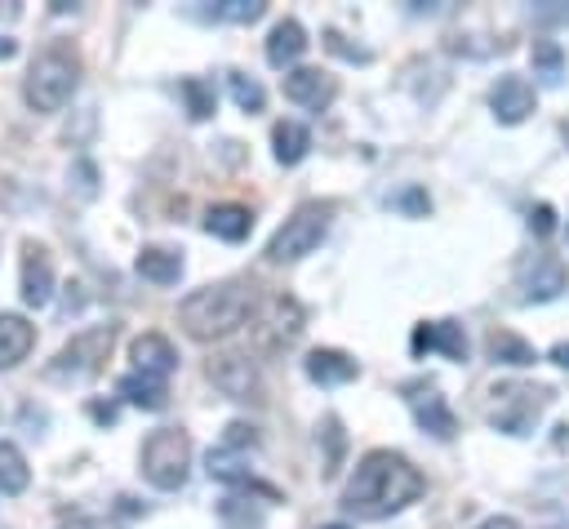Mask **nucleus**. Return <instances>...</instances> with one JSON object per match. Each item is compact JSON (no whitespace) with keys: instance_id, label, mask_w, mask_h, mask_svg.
<instances>
[{"instance_id":"1","label":"nucleus","mask_w":569,"mask_h":529,"mask_svg":"<svg viewBox=\"0 0 569 529\" xmlns=\"http://www.w3.org/2000/svg\"><path fill=\"white\" fill-rule=\"evenodd\" d=\"M422 489H427V480L405 453L369 449L342 485V511L356 516V520H382V516L405 511L409 502H418Z\"/></svg>"},{"instance_id":"2","label":"nucleus","mask_w":569,"mask_h":529,"mask_svg":"<svg viewBox=\"0 0 569 529\" xmlns=\"http://www.w3.org/2000/svg\"><path fill=\"white\" fill-rule=\"evenodd\" d=\"M258 316V289L249 280H213L178 302V325L196 342H218Z\"/></svg>"},{"instance_id":"3","label":"nucleus","mask_w":569,"mask_h":529,"mask_svg":"<svg viewBox=\"0 0 569 529\" xmlns=\"http://www.w3.org/2000/svg\"><path fill=\"white\" fill-rule=\"evenodd\" d=\"M76 84H80V58H76V49L49 44V49H40L31 58L27 80H22V98H27L31 111L53 116V111H62L71 102Z\"/></svg>"},{"instance_id":"4","label":"nucleus","mask_w":569,"mask_h":529,"mask_svg":"<svg viewBox=\"0 0 569 529\" xmlns=\"http://www.w3.org/2000/svg\"><path fill=\"white\" fill-rule=\"evenodd\" d=\"M142 480L151 489H182L187 485V467H191V436L182 427H156L147 440H142Z\"/></svg>"},{"instance_id":"5","label":"nucleus","mask_w":569,"mask_h":529,"mask_svg":"<svg viewBox=\"0 0 569 529\" xmlns=\"http://www.w3.org/2000/svg\"><path fill=\"white\" fill-rule=\"evenodd\" d=\"M329 213H333L329 204H302V209H293L276 227V236L267 240V258L271 262H298V258L316 253L320 240L329 236Z\"/></svg>"},{"instance_id":"6","label":"nucleus","mask_w":569,"mask_h":529,"mask_svg":"<svg viewBox=\"0 0 569 529\" xmlns=\"http://www.w3.org/2000/svg\"><path fill=\"white\" fill-rule=\"evenodd\" d=\"M116 342V325H89L80 333H71V342L58 347V356L49 360V378H93L102 369V360L111 356Z\"/></svg>"},{"instance_id":"7","label":"nucleus","mask_w":569,"mask_h":529,"mask_svg":"<svg viewBox=\"0 0 569 529\" xmlns=\"http://www.w3.org/2000/svg\"><path fill=\"white\" fill-rule=\"evenodd\" d=\"M547 387H520V382H507V387H493V409H489V422L507 436H529L547 409Z\"/></svg>"},{"instance_id":"8","label":"nucleus","mask_w":569,"mask_h":529,"mask_svg":"<svg viewBox=\"0 0 569 529\" xmlns=\"http://www.w3.org/2000/svg\"><path fill=\"white\" fill-rule=\"evenodd\" d=\"M520 289H525V302H551L569 289V267L551 253H538L533 262L520 267Z\"/></svg>"},{"instance_id":"9","label":"nucleus","mask_w":569,"mask_h":529,"mask_svg":"<svg viewBox=\"0 0 569 529\" xmlns=\"http://www.w3.org/2000/svg\"><path fill=\"white\" fill-rule=\"evenodd\" d=\"M333 93H338V80L329 71H320V67H302L298 62L293 71H284V98L298 102V107H307V111L329 107Z\"/></svg>"},{"instance_id":"10","label":"nucleus","mask_w":569,"mask_h":529,"mask_svg":"<svg viewBox=\"0 0 569 529\" xmlns=\"http://www.w3.org/2000/svg\"><path fill=\"white\" fill-rule=\"evenodd\" d=\"M489 107H493L498 124H520L538 107V93L525 76H498V84L489 89Z\"/></svg>"},{"instance_id":"11","label":"nucleus","mask_w":569,"mask_h":529,"mask_svg":"<svg viewBox=\"0 0 569 529\" xmlns=\"http://www.w3.org/2000/svg\"><path fill=\"white\" fill-rule=\"evenodd\" d=\"M18 289H22L27 307H44L53 298V258L36 240L22 244V280H18Z\"/></svg>"},{"instance_id":"12","label":"nucleus","mask_w":569,"mask_h":529,"mask_svg":"<svg viewBox=\"0 0 569 529\" xmlns=\"http://www.w3.org/2000/svg\"><path fill=\"white\" fill-rule=\"evenodd\" d=\"M209 378H213V387H218L222 396H231V400H249V396L258 391V369H253V360L240 356V351L213 356V360H209Z\"/></svg>"},{"instance_id":"13","label":"nucleus","mask_w":569,"mask_h":529,"mask_svg":"<svg viewBox=\"0 0 569 529\" xmlns=\"http://www.w3.org/2000/svg\"><path fill=\"white\" fill-rule=\"evenodd\" d=\"M302 333V307L293 298H271L262 307V320H258V338L262 347H284Z\"/></svg>"},{"instance_id":"14","label":"nucleus","mask_w":569,"mask_h":529,"mask_svg":"<svg viewBox=\"0 0 569 529\" xmlns=\"http://www.w3.org/2000/svg\"><path fill=\"white\" fill-rule=\"evenodd\" d=\"M409 347H413V356H422V351H440V356H449V360H467V333H462L458 320H431V325H418L413 338H409Z\"/></svg>"},{"instance_id":"15","label":"nucleus","mask_w":569,"mask_h":529,"mask_svg":"<svg viewBox=\"0 0 569 529\" xmlns=\"http://www.w3.org/2000/svg\"><path fill=\"white\" fill-rule=\"evenodd\" d=\"M129 360H133V373H147V378H160V382L178 369V351H173V342H169L164 333H142V338H133Z\"/></svg>"},{"instance_id":"16","label":"nucleus","mask_w":569,"mask_h":529,"mask_svg":"<svg viewBox=\"0 0 569 529\" xmlns=\"http://www.w3.org/2000/svg\"><path fill=\"white\" fill-rule=\"evenodd\" d=\"M307 27L298 22V18H280L276 27H271V36H267V62L271 67H280V71H293L298 67V58L307 53Z\"/></svg>"},{"instance_id":"17","label":"nucleus","mask_w":569,"mask_h":529,"mask_svg":"<svg viewBox=\"0 0 569 529\" xmlns=\"http://www.w3.org/2000/svg\"><path fill=\"white\" fill-rule=\"evenodd\" d=\"M31 347H36V325L18 311H0V369L22 365Z\"/></svg>"},{"instance_id":"18","label":"nucleus","mask_w":569,"mask_h":529,"mask_svg":"<svg viewBox=\"0 0 569 529\" xmlns=\"http://www.w3.org/2000/svg\"><path fill=\"white\" fill-rule=\"evenodd\" d=\"M356 373H360V365H356L347 351H338V347H316V351L307 356V378L320 382V387H342V382H351Z\"/></svg>"},{"instance_id":"19","label":"nucleus","mask_w":569,"mask_h":529,"mask_svg":"<svg viewBox=\"0 0 569 529\" xmlns=\"http://www.w3.org/2000/svg\"><path fill=\"white\" fill-rule=\"evenodd\" d=\"M138 276L151 280V285H178L182 276V253L178 249H164V244H147L138 258H133Z\"/></svg>"},{"instance_id":"20","label":"nucleus","mask_w":569,"mask_h":529,"mask_svg":"<svg viewBox=\"0 0 569 529\" xmlns=\"http://www.w3.org/2000/svg\"><path fill=\"white\" fill-rule=\"evenodd\" d=\"M307 151H311V129H307L302 120H276V129H271V156L289 169V164H298Z\"/></svg>"},{"instance_id":"21","label":"nucleus","mask_w":569,"mask_h":529,"mask_svg":"<svg viewBox=\"0 0 569 529\" xmlns=\"http://www.w3.org/2000/svg\"><path fill=\"white\" fill-rule=\"evenodd\" d=\"M249 227H253V213L244 204H213L204 213V231L218 236V240H227V244H240L249 236Z\"/></svg>"},{"instance_id":"22","label":"nucleus","mask_w":569,"mask_h":529,"mask_svg":"<svg viewBox=\"0 0 569 529\" xmlns=\"http://www.w3.org/2000/svg\"><path fill=\"white\" fill-rule=\"evenodd\" d=\"M409 405H413V418H418V427L422 431H431V436H440V440H449L453 436V409L445 405V396L440 391H422V396H409Z\"/></svg>"},{"instance_id":"23","label":"nucleus","mask_w":569,"mask_h":529,"mask_svg":"<svg viewBox=\"0 0 569 529\" xmlns=\"http://www.w3.org/2000/svg\"><path fill=\"white\" fill-rule=\"evenodd\" d=\"M116 396L129 400V405H138V409H164L169 387H164L160 378H147V373H133V369H129V373L116 382Z\"/></svg>"},{"instance_id":"24","label":"nucleus","mask_w":569,"mask_h":529,"mask_svg":"<svg viewBox=\"0 0 569 529\" xmlns=\"http://www.w3.org/2000/svg\"><path fill=\"white\" fill-rule=\"evenodd\" d=\"M485 347H489V360H493V365L525 369V365H533V360H538V351H533V347H529L520 333H511V329H493Z\"/></svg>"},{"instance_id":"25","label":"nucleus","mask_w":569,"mask_h":529,"mask_svg":"<svg viewBox=\"0 0 569 529\" xmlns=\"http://www.w3.org/2000/svg\"><path fill=\"white\" fill-rule=\"evenodd\" d=\"M27 485H31L27 453L13 440H0V493H22Z\"/></svg>"},{"instance_id":"26","label":"nucleus","mask_w":569,"mask_h":529,"mask_svg":"<svg viewBox=\"0 0 569 529\" xmlns=\"http://www.w3.org/2000/svg\"><path fill=\"white\" fill-rule=\"evenodd\" d=\"M209 476L213 480H222V485H244L249 480V467H244V458L236 453V449H209Z\"/></svg>"},{"instance_id":"27","label":"nucleus","mask_w":569,"mask_h":529,"mask_svg":"<svg viewBox=\"0 0 569 529\" xmlns=\"http://www.w3.org/2000/svg\"><path fill=\"white\" fill-rule=\"evenodd\" d=\"M529 62H533V71H538L542 80H560V76H565V49H560L556 40H533Z\"/></svg>"},{"instance_id":"28","label":"nucleus","mask_w":569,"mask_h":529,"mask_svg":"<svg viewBox=\"0 0 569 529\" xmlns=\"http://www.w3.org/2000/svg\"><path fill=\"white\" fill-rule=\"evenodd\" d=\"M227 84H231V98H236V107H240V111H262V107H267V89H262L253 76L231 71V76H227Z\"/></svg>"},{"instance_id":"29","label":"nucleus","mask_w":569,"mask_h":529,"mask_svg":"<svg viewBox=\"0 0 569 529\" xmlns=\"http://www.w3.org/2000/svg\"><path fill=\"white\" fill-rule=\"evenodd\" d=\"M178 89H182V98H187L191 120H209V116H213V84H204L200 76H187Z\"/></svg>"},{"instance_id":"30","label":"nucleus","mask_w":569,"mask_h":529,"mask_svg":"<svg viewBox=\"0 0 569 529\" xmlns=\"http://www.w3.org/2000/svg\"><path fill=\"white\" fill-rule=\"evenodd\" d=\"M262 0H213V9H209V18H218V22H253V18H262Z\"/></svg>"},{"instance_id":"31","label":"nucleus","mask_w":569,"mask_h":529,"mask_svg":"<svg viewBox=\"0 0 569 529\" xmlns=\"http://www.w3.org/2000/svg\"><path fill=\"white\" fill-rule=\"evenodd\" d=\"M218 511H222V520H227V525H236V529H258V525H262V516H258L253 507H249V511H240V498H227Z\"/></svg>"},{"instance_id":"32","label":"nucleus","mask_w":569,"mask_h":529,"mask_svg":"<svg viewBox=\"0 0 569 529\" xmlns=\"http://www.w3.org/2000/svg\"><path fill=\"white\" fill-rule=\"evenodd\" d=\"M529 231L533 236H551L556 231V209L551 204H533L529 209Z\"/></svg>"},{"instance_id":"33","label":"nucleus","mask_w":569,"mask_h":529,"mask_svg":"<svg viewBox=\"0 0 569 529\" xmlns=\"http://www.w3.org/2000/svg\"><path fill=\"white\" fill-rule=\"evenodd\" d=\"M249 445H258L253 427H249V422H231L227 436H222V449H249Z\"/></svg>"},{"instance_id":"34","label":"nucleus","mask_w":569,"mask_h":529,"mask_svg":"<svg viewBox=\"0 0 569 529\" xmlns=\"http://www.w3.org/2000/svg\"><path fill=\"white\" fill-rule=\"evenodd\" d=\"M476 529H520V520H516V516H489V520H480Z\"/></svg>"},{"instance_id":"35","label":"nucleus","mask_w":569,"mask_h":529,"mask_svg":"<svg viewBox=\"0 0 569 529\" xmlns=\"http://www.w3.org/2000/svg\"><path fill=\"white\" fill-rule=\"evenodd\" d=\"M551 360H556L560 369H569V342H556V347H551Z\"/></svg>"},{"instance_id":"36","label":"nucleus","mask_w":569,"mask_h":529,"mask_svg":"<svg viewBox=\"0 0 569 529\" xmlns=\"http://www.w3.org/2000/svg\"><path fill=\"white\" fill-rule=\"evenodd\" d=\"M320 529H347V525H320Z\"/></svg>"}]
</instances>
